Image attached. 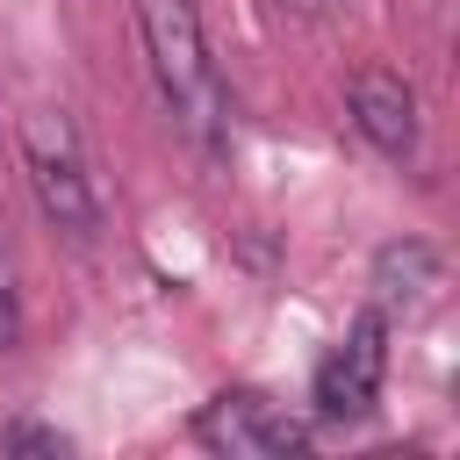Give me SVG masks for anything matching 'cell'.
I'll list each match as a JSON object with an SVG mask.
<instances>
[{"instance_id": "obj_8", "label": "cell", "mask_w": 460, "mask_h": 460, "mask_svg": "<svg viewBox=\"0 0 460 460\" xmlns=\"http://www.w3.org/2000/svg\"><path fill=\"white\" fill-rule=\"evenodd\" d=\"M22 338V295H14V273L0 266V352H14Z\"/></svg>"}, {"instance_id": "obj_6", "label": "cell", "mask_w": 460, "mask_h": 460, "mask_svg": "<svg viewBox=\"0 0 460 460\" xmlns=\"http://www.w3.org/2000/svg\"><path fill=\"white\" fill-rule=\"evenodd\" d=\"M438 280H446V266H438V252L424 244V237H388L381 252H374V309L381 316H417L431 295H438Z\"/></svg>"}, {"instance_id": "obj_4", "label": "cell", "mask_w": 460, "mask_h": 460, "mask_svg": "<svg viewBox=\"0 0 460 460\" xmlns=\"http://www.w3.org/2000/svg\"><path fill=\"white\" fill-rule=\"evenodd\" d=\"M381 381H388V316L367 309L352 316V331L316 359V417L331 424H352L381 402Z\"/></svg>"}, {"instance_id": "obj_7", "label": "cell", "mask_w": 460, "mask_h": 460, "mask_svg": "<svg viewBox=\"0 0 460 460\" xmlns=\"http://www.w3.org/2000/svg\"><path fill=\"white\" fill-rule=\"evenodd\" d=\"M0 453H72V438L50 431V424H7L0 431Z\"/></svg>"}, {"instance_id": "obj_3", "label": "cell", "mask_w": 460, "mask_h": 460, "mask_svg": "<svg viewBox=\"0 0 460 460\" xmlns=\"http://www.w3.org/2000/svg\"><path fill=\"white\" fill-rule=\"evenodd\" d=\"M194 438H201L208 453H237V460H273V453H309V446H316L309 424L288 417L280 402H266L259 388H223V395H208L201 417H194Z\"/></svg>"}, {"instance_id": "obj_5", "label": "cell", "mask_w": 460, "mask_h": 460, "mask_svg": "<svg viewBox=\"0 0 460 460\" xmlns=\"http://www.w3.org/2000/svg\"><path fill=\"white\" fill-rule=\"evenodd\" d=\"M345 108H352V129H359L381 158H410V151H417V129H424V122H417V93H410L402 72H381V65L352 72Z\"/></svg>"}, {"instance_id": "obj_2", "label": "cell", "mask_w": 460, "mask_h": 460, "mask_svg": "<svg viewBox=\"0 0 460 460\" xmlns=\"http://www.w3.org/2000/svg\"><path fill=\"white\" fill-rule=\"evenodd\" d=\"M22 172H29V194L36 208L65 230V237H93L101 230V187H93V165H86V144L72 129L65 108H29L22 115Z\"/></svg>"}, {"instance_id": "obj_9", "label": "cell", "mask_w": 460, "mask_h": 460, "mask_svg": "<svg viewBox=\"0 0 460 460\" xmlns=\"http://www.w3.org/2000/svg\"><path fill=\"white\" fill-rule=\"evenodd\" d=\"M302 14H331V7H345V0H295Z\"/></svg>"}, {"instance_id": "obj_1", "label": "cell", "mask_w": 460, "mask_h": 460, "mask_svg": "<svg viewBox=\"0 0 460 460\" xmlns=\"http://www.w3.org/2000/svg\"><path fill=\"white\" fill-rule=\"evenodd\" d=\"M137 36L158 79V101L172 108V122L194 137V151L223 158L230 151V93L216 79V58L201 43V22L187 0H137Z\"/></svg>"}]
</instances>
